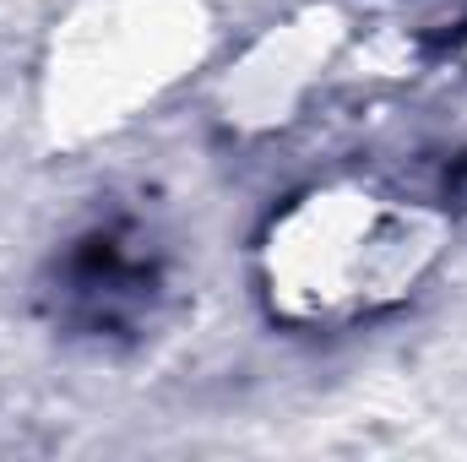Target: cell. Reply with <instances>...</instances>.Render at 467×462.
Returning a JSON list of instances; mask_svg holds the SVG:
<instances>
[{
  "mask_svg": "<svg viewBox=\"0 0 467 462\" xmlns=\"http://www.w3.org/2000/svg\"><path fill=\"white\" fill-rule=\"evenodd\" d=\"M419 11H424V22L441 33V38H457L467 33V0H413Z\"/></svg>",
  "mask_w": 467,
  "mask_h": 462,
  "instance_id": "obj_3",
  "label": "cell"
},
{
  "mask_svg": "<svg viewBox=\"0 0 467 462\" xmlns=\"http://www.w3.org/2000/svg\"><path fill=\"white\" fill-rule=\"evenodd\" d=\"M441 256V207L380 185L299 196L261 239V294L294 327H348L391 310Z\"/></svg>",
  "mask_w": 467,
  "mask_h": 462,
  "instance_id": "obj_1",
  "label": "cell"
},
{
  "mask_svg": "<svg viewBox=\"0 0 467 462\" xmlns=\"http://www.w3.org/2000/svg\"><path fill=\"white\" fill-rule=\"evenodd\" d=\"M163 289V261L152 239L130 224L88 229L60 261L55 305L60 321L82 338H125L152 316V299Z\"/></svg>",
  "mask_w": 467,
  "mask_h": 462,
  "instance_id": "obj_2",
  "label": "cell"
}]
</instances>
